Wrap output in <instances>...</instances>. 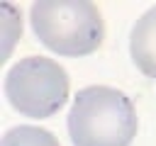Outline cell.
<instances>
[{"instance_id":"cell-4","label":"cell","mask_w":156,"mask_h":146,"mask_svg":"<svg viewBox=\"0 0 156 146\" xmlns=\"http://www.w3.org/2000/svg\"><path fill=\"white\" fill-rule=\"evenodd\" d=\"M129 54L134 66L156 80V5L134 22L129 32Z\"/></svg>"},{"instance_id":"cell-1","label":"cell","mask_w":156,"mask_h":146,"mask_svg":"<svg viewBox=\"0 0 156 146\" xmlns=\"http://www.w3.org/2000/svg\"><path fill=\"white\" fill-rule=\"evenodd\" d=\"M66 127L73 146H129L139 122L132 100L122 90L88 85L76 92Z\"/></svg>"},{"instance_id":"cell-2","label":"cell","mask_w":156,"mask_h":146,"mask_svg":"<svg viewBox=\"0 0 156 146\" xmlns=\"http://www.w3.org/2000/svg\"><path fill=\"white\" fill-rule=\"evenodd\" d=\"M39 44L58 56H88L105 39V22L90 0H37L29 10Z\"/></svg>"},{"instance_id":"cell-3","label":"cell","mask_w":156,"mask_h":146,"mask_svg":"<svg viewBox=\"0 0 156 146\" xmlns=\"http://www.w3.org/2000/svg\"><path fill=\"white\" fill-rule=\"evenodd\" d=\"M10 107L29 119L56 114L68 100V75L61 63L46 56H24L5 73Z\"/></svg>"},{"instance_id":"cell-5","label":"cell","mask_w":156,"mask_h":146,"mask_svg":"<svg viewBox=\"0 0 156 146\" xmlns=\"http://www.w3.org/2000/svg\"><path fill=\"white\" fill-rule=\"evenodd\" d=\"M0 146H61V144L51 131H46L41 127L20 124V127H12L2 134Z\"/></svg>"}]
</instances>
